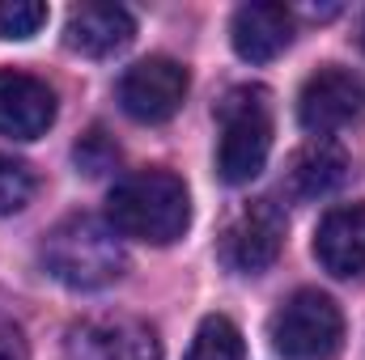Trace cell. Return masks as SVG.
<instances>
[{"label": "cell", "mask_w": 365, "mask_h": 360, "mask_svg": "<svg viewBox=\"0 0 365 360\" xmlns=\"http://www.w3.org/2000/svg\"><path fill=\"white\" fill-rule=\"evenodd\" d=\"M230 38H234V51L247 64H268V60H276L293 43V13L284 4H276V0L242 4L234 13Z\"/></svg>", "instance_id": "30bf717a"}, {"label": "cell", "mask_w": 365, "mask_h": 360, "mask_svg": "<svg viewBox=\"0 0 365 360\" xmlns=\"http://www.w3.org/2000/svg\"><path fill=\"white\" fill-rule=\"evenodd\" d=\"M217 174L230 186L251 182L272 153V93L264 85H234L217 102Z\"/></svg>", "instance_id": "3957f363"}, {"label": "cell", "mask_w": 365, "mask_h": 360, "mask_svg": "<svg viewBox=\"0 0 365 360\" xmlns=\"http://www.w3.org/2000/svg\"><path fill=\"white\" fill-rule=\"evenodd\" d=\"M284 246V212L276 208V199H251L225 229L221 238V259L225 268L242 271V275H259L276 263Z\"/></svg>", "instance_id": "ba28073f"}, {"label": "cell", "mask_w": 365, "mask_h": 360, "mask_svg": "<svg viewBox=\"0 0 365 360\" xmlns=\"http://www.w3.org/2000/svg\"><path fill=\"white\" fill-rule=\"evenodd\" d=\"M0 360H30L26 335H21L13 322H4V318H0Z\"/></svg>", "instance_id": "ac0fdd59"}, {"label": "cell", "mask_w": 365, "mask_h": 360, "mask_svg": "<svg viewBox=\"0 0 365 360\" xmlns=\"http://www.w3.org/2000/svg\"><path fill=\"white\" fill-rule=\"evenodd\" d=\"M276 360H336L344 348V314L319 288H297L268 322Z\"/></svg>", "instance_id": "277c9868"}, {"label": "cell", "mask_w": 365, "mask_h": 360, "mask_svg": "<svg viewBox=\"0 0 365 360\" xmlns=\"http://www.w3.org/2000/svg\"><path fill=\"white\" fill-rule=\"evenodd\" d=\"M182 360H247L242 331L230 318L212 314V318L200 322V331H195V339H191V348H187Z\"/></svg>", "instance_id": "5bb4252c"}, {"label": "cell", "mask_w": 365, "mask_h": 360, "mask_svg": "<svg viewBox=\"0 0 365 360\" xmlns=\"http://www.w3.org/2000/svg\"><path fill=\"white\" fill-rule=\"evenodd\" d=\"M56 123V93L47 81L0 68V136L13 140H38Z\"/></svg>", "instance_id": "9c48e42d"}, {"label": "cell", "mask_w": 365, "mask_h": 360, "mask_svg": "<svg viewBox=\"0 0 365 360\" xmlns=\"http://www.w3.org/2000/svg\"><path fill=\"white\" fill-rule=\"evenodd\" d=\"M314 259L336 280L365 275V203L336 208L319 221L314 233Z\"/></svg>", "instance_id": "8fae6325"}, {"label": "cell", "mask_w": 365, "mask_h": 360, "mask_svg": "<svg viewBox=\"0 0 365 360\" xmlns=\"http://www.w3.org/2000/svg\"><path fill=\"white\" fill-rule=\"evenodd\" d=\"M73 162H77V170H81V174L98 179V174H106V170H115V166H119V144H115L102 127H93V132H86V136L77 140Z\"/></svg>", "instance_id": "e0dca14e"}, {"label": "cell", "mask_w": 365, "mask_h": 360, "mask_svg": "<svg viewBox=\"0 0 365 360\" xmlns=\"http://www.w3.org/2000/svg\"><path fill=\"white\" fill-rule=\"evenodd\" d=\"M136 38V21L123 4H77L64 26V43L90 60L115 55Z\"/></svg>", "instance_id": "7c38bea8"}, {"label": "cell", "mask_w": 365, "mask_h": 360, "mask_svg": "<svg viewBox=\"0 0 365 360\" xmlns=\"http://www.w3.org/2000/svg\"><path fill=\"white\" fill-rule=\"evenodd\" d=\"M34 195V170L9 153H0V216L21 212Z\"/></svg>", "instance_id": "2e32d148"}, {"label": "cell", "mask_w": 365, "mask_h": 360, "mask_svg": "<svg viewBox=\"0 0 365 360\" xmlns=\"http://www.w3.org/2000/svg\"><path fill=\"white\" fill-rule=\"evenodd\" d=\"M43 268L77 292H93L123 275L128 255H123L119 233L106 221L81 212V216H64L43 238Z\"/></svg>", "instance_id": "7a4b0ae2"}, {"label": "cell", "mask_w": 365, "mask_h": 360, "mask_svg": "<svg viewBox=\"0 0 365 360\" xmlns=\"http://www.w3.org/2000/svg\"><path fill=\"white\" fill-rule=\"evenodd\" d=\"M297 119L314 140H327L365 119V85L349 68L327 64L314 77H306L302 97H297Z\"/></svg>", "instance_id": "5b68a950"}, {"label": "cell", "mask_w": 365, "mask_h": 360, "mask_svg": "<svg viewBox=\"0 0 365 360\" xmlns=\"http://www.w3.org/2000/svg\"><path fill=\"white\" fill-rule=\"evenodd\" d=\"M47 26V4L38 0H0V38H34Z\"/></svg>", "instance_id": "9a60e30c"}, {"label": "cell", "mask_w": 365, "mask_h": 360, "mask_svg": "<svg viewBox=\"0 0 365 360\" xmlns=\"http://www.w3.org/2000/svg\"><path fill=\"white\" fill-rule=\"evenodd\" d=\"M349 182V157L331 140H310L289 162V186L302 199H327Z\"/></svg>", "instance_id": "4fadbf2b"}, {"label": "cell", "mask_w": 365, "mask_h": 360, "mask_svg": "<svg viewBox=\"0 0 365 360\" xmlns=\"http://www.w3.org/2000/svg\"><path fill=\"white\" fill-rule=\"evenodd\" d=\"M106 221L119 238H136L149 246L179 242L191 225V195L175 170H136L119 179L106 195Z\"/></svg>", "instance_id": "6da1fadb"}, {"label": "cell", "mask_w": 365, "mask_h": 360, "mask_svg": "<svg viewBox=\"0 0 365 360\" xmlns=\"http://www.w3.org/2000/svg\"><path fill=\"white\" fill-rule=\"evenodd\" d=\"M187 68L170 55H149L140 64H132L119 77V106L136 119V123H166L175 119L187 97Z\"/></svg>", "instance_id": "8992f818"}, {"label": "cell", "mask_w": 365, "mask_h": 360, "mask_svg": "<svg viewBox=\"0 0 365 360\" xmlns=\"http://www.w3.org/2000/svg\"><path fill=\"white\" fill-rule=\"evenodd\" d=\"M68 360H162V344L149 322L128 314H98L68 331Z\"/></svg>", "instance_id": "52a82bcc"}]
</instances>
